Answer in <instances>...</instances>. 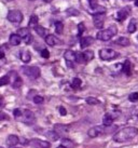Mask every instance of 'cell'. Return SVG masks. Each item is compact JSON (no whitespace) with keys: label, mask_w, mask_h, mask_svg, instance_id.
I'll use <instances>...</instances> for the list:
<instances>
[{"label":"cell","mask_w":138,"mask_h":148,"mask_svg":"<svg viewBox=\"0 0 138 148\" xmlns=\"http://www.w3.org/2000/svg\"><path fill=\"white\" fill-rule=\"evenodd\" d=\"M82 56H83V61L84 63H89L94 58V52L91 50H86L84 52H82Z\"/></svg>","instance_id":"cell-19"},{"label":"cell","mask_w":138,"mask_h":148,"mask_svg":"<svg viewBox=\"0 0 138 148\" xmlns=\"http://www.w3.org/2000/svg\"><path fill=\"white\" fill-rule=\"evenodd\" d=\"M117 32H118L117 30V26L112 25V26H110L109 28L98 32L97 35H96V39L100 40V41H109L110 39H112L113 36L117 35Z\"/></svg>","instance_id":"cell-4"},{"label":"cell","mask_w":138,"mask_h":148,"mask_svg":"<svg viewBox=\"0 0 138 148\" xmlns=\"http://www.w3.org/2000/svg\"><path fill=\"white\" fill-rule=\"evenodd\" d=\"M0 120H9V116L4 112H0Z\"/></svg>","instance_id":"cell-37"},{"label":"cell","mask_w":138,"mask_h":148,"mask_svg":"<svg viewBox=\"0 0 138 148\" xmlns=\"http://www.w3.org/2000/svg\"><path fill=\"white\" fill-rule=\"evenodd\" d=\"M7 145L10 146V147H13V146H16L18 143H20V138L17 137L16 135H9L8 138H7Z\"/></svg>","instance_id":"cell-17"},{"label":"cell","mask_w":138,"mask_h":148,"mask_svg":"<svg viewBox=\"0 0 138 148\" xmlns=\"http://www.w3.org/2000/svg\"><path fill=\"white\" fill-rule=\"evenodd\" d=\"M119 56V53L112 49H102L99 50V58L102 61H111Z\"/></svg>","instance_id":"cell-6"},{"label":"cell","mask_w":138,"mask_h":148,"mask_svg":"<svg viewBox=\"0 0 138 148\" xmlns=\"http://www.w3.org/2000/svg\"><path fill=\"white\" fill-rule=\"evenodd\" d=\"M64 58L67 63V66L70 68H73L74 63H76V52H73L71 50H67L64 53Z\"/></svg>","instance_id":"cell-9"},{"label":"cell","mask_w":138,"mask_h":148,"mask_svg":"<svg viewBox=\"0 0 138 148\" xmlns=\"http://www.w3.org/2000/svg\"><path fill=\"white\" fill-rule=\"evenodd\" d=\"M74 147H76V144L71 140H69V138H63L61 142V145L58 146V148H74Z\"/></svg>","instance_id":"cell-18"},{"label":"cell","mask_w":138,"mask_h":148,"mask_svg":"<svg viewBox=\"0 0 138 148\" xmlns=\"http://www.w3.org/2000/svg\"><path fill=\"white\" fill-rule=\"evenodd\" d=\"M63 30H64V24L61 22H56L55 23V32L57 34H63Z\"/></svg>","instance_id":"cell-30"},{"label":"cell","mask_w":138,"mask_h":148,"mask_svg":"<svg viewBox=\"0 0 138 148\" xmlns=\"http://www.w3.org/2000/svg\"><path fill=\"white\" fill-rule=\"evenodd\" d=\"M94 41H95V39L93 37H83L80 40V47L82 49H85V48L93 45Z\"/></svg>","instance_id":"cell-16"},{"label":"cell","mask_w":138,"mask_h":148,"mask_svg":"<svg viewBox=\"0 0 138 148\" xmlns=\"http://www.w3.org/2000/svg\"><path fill=\"white\" fill-rule=\"evenodd\" d=\"M9 41L12 45H18L20 43V41H22V38L17 34H12L9 38Z\"/></svg>","instance_id":"cell-21"},{"label":"cell","mask_w":138,"mask_h":148,"mask_svg":"<svg viewBox=\"0 0 138 148\" xmlns=\"http://www.w3.org/2000/svg\"><path fill=\"white\" fill-rule=\"evenodd\" d=\"M3 58H4V51H2V50L0 49V60Z\"/></svg>","instance_id":"cell-39"},{"label":"cell","mask_w":138,"mask_h":148,"mask_svg":"<svg viewBox=\"0 0 138 148\" xmlns=\"http://www.w3.org/2000/svg\"><path fill=\"white\" fill-rule=\"evenodd\" d=\"M82 84V81L80 78H73L72 79V82H71V88L77 90V89H80Z\"/></svg>","instance_id":"cell-28"},{"label":"cell","mask_w":138,"mask_h":148,"mask_svg":"<svg viewBox=\"0 0 138 148\" xmlns=\"http://www.w3.org/2000/svg\"><path fill=\"white\" fill-rule=\"evenodd\" d=\"M35 30H36V33L40 36V37H45L48 34H46V29L43 28L42 26H39V25H37L36 27H35Z\"/></svg>","instance_id":"cell-26"},{"label":"cell","mask_w":138,"mask_h":148,"mask_svg":"<svg viewBox=\"0 0 138 148\" xmlns=\"http://www.w3.org/2000/svg\"><path fill=\"white\" fill-rule=\"evenodd\" d=\"M130 7H124V8H122L121 10H119L118 12H117V14H115V18H117L119 22L124 21L126 17L130 15Z\"/></svg>","instance_id":"cell-13"},{"label":"cell","mask_w":138,"mask_h":148,"mask_svg":"<svg viewBox=\"0 0 138 148\" xmlns=\"http://www.w3.org/2000/svg\"><path fill=\"white\" fill-rule=\"evenodd\" d=\"M29 145L33 148H50L51 144L46 140H42L39 138H33L29 140Z\"/></svg>","instance_id":"cell-10"},{"label":"cell","mask_w":138,"mask_h":148,"mask_svg":"<svg viewBox=\"0 0 138 148\" xmlns=\"http://www.w3.org/2000/svg\"><path fill=\"white\" fill-rule=\"evenodd\" d=\"M136 29H137V21H136V18H132L130 21L128 27H127V32L128 34H133L136 32Z\"/></svg>","instance_id":"cell-23"},{"label":"cell","mask_w":138,"mask_h":148,"mask_svg":"<svg viewBox=\"0 0 138 148\" xmlns=\"http://www.w3.org/2000/svg\"><path fill=\"white\" fill-rule=\"evenodd\" d=\"M1 105H2V101H1V99H0V106H1Z\"/></svg>","instance_id":"cell-42"},{"label":"cell","mask_w":138,"mask_h":148,"mask_svg":"<svg viewBox=\"0 0 138 148\" xmlns=\"http://www.w3.org/2000/svg\"><path fill=\"white\" fill-rule=\"evenodd\" d=\"M9 77H10V83L12 84V86L14 89H20L22 84H23V80L20 76L15 73V71H11L9 73Z\"/></svg>","instance_id":"cell-8"},{"label":"cell","mask_w":138,"mask_h":148,"mask_svg":"<svg viewBox=\"0 0 138 148\" xmlns=\"http://www.w3.org/2000/svg\"><path fill=\"white\" fill-rule=\"evenodd\" d=\"M9 83H10V77H9V75L3 76V77L0 78V86H7V84H9Z\"/></svg>","instance_id":"cell-31"},{"label":"cell","mask_w":138,"mask_h":148,"mask_svg":"<svg viewBox=\"0 0 138 148\" xmlns=\"http://www.w3.org/2000/svg\"><path fill=\"white\" fill-rule=\"evenodd\" d=\"M43 1H45V2H51L52 0H43Z\"/></svg>","instance_id":"cell-41"},{"label":"cell","mask_w":138,"mask_h":148,"mask_svg":"<svg viewBox=\"0 0 138 148\" xmlns=\"http://www.w3.org/2000/svg\"><path fill=\"white\" fill-rule=\"evenodd\" d=\"M113 130H115V127H111V125H97V127H91L87 132V134L89 137H97V136H100L102 134H108Z\"/></svg>","instance_id":"cell-3"},{"label":"cell","mask_w":138,"mask_h":148,"mask_svg":"<svg viewBox=\"0 0 138 148\" xmlns=\"http://www.w3.org/2000/svg\"><path fill=\"white\" fill-rule=\"evenodd\" d=\"M23 73L30 79L39 78L41 74L40 68L37 66H25V67H23Z\"/></svg>","instance_id":"cell-5"},{"label":"cell","mask_w":138,"mask_h":148,"mask_svg":"<svg viewBox=\"0 0 138 148\" xmlns=\"http://www.w3.org/2000/svg\"><path fill=\"white\" fill-rule=\"evenodd\" d=\"M33 101L35 104H42L43 102H44V99H43L42 96H40V95H36V96L33 99Z\"/></svg>","instance_id":"cell-34"},{"label":"cell","mask_w":138,"mask_h":148,"mask_svg":"<svg viewBox=\"0 0 138 148\" xmlns=\"http://www.w3.org/2000/svg\"><path fill=\"white\" fill-rule=\"evenodd\" d=\"M41 55H42V58H49V56H50V52H49V51H48L46 49H43L42 51H41Z\"/></svg>","instance_id":"cell-36"},{"label":"cell","mask_w":138,"mask_h":148,"mask_svg":"<svg viewBox=\"0 0 138 148\" xmlns=\"http://www.w3.org/2000/svg\"><path fill=\"white\" fill-rule=\"evenodd\" d=\"M13 115L16 118V120L23 122L25 124H33L36 122V117H35V114H33L31 110H28V109H15L13 111Z\"/></svg>","instance_id":"cell-2"},{"label":"cell","mask_w":138,"mask_h":148,"mask_svg":"<svg viewBox=\"0 0 138 148\" xmlns=\"http://www.w3.org/2000/svg\"><path fill=\"white\" fill-rule=\"evenodd\" d=\"M59 114H61V116H65L66 114H67V111H66V109L64 107H59Z\"/></svg>","instance_id":"cell-38"},{"label":"cell","mask_w":138,"mask_h":148,"mask_svg":"<svg viewBox=\"0 0 138 148\" xmlns=\"http://www.w3.org/2000/svg\"><path fill=\"white\" fill-rule=\"evenodd\" d=\"M38 22H39V18H38V16L37 15H35V14H33L31 16H30V18H29V27H33V28H35L37 25H38Z\"/></svg>","instance_id":"cell-27"},{"label":"cell","mask_w":138,"mask_h":148,"mask_svg":"<svg viewBox=\"0 0 138 148\" xmlns=\"http://www.w3.org/2000/svg\"><path fill=\"white\" fill-rule=\"evenodd\" d=\"M46 136L52 140H58V137H59V135H58L55 131H49L46 133Z\"/></svg>","instance_id":"cell-29"},{"label":"cell","mask_w":138,"mask_h":148,"mask_svg":"<svg viewBox=\"0 0 138 148\" xmlns=\"http://www.w3.org/2000/svg\"><path fill=\"white\" fill-rule=\"evenodd\" d=\"M128 99H130V102H133V103L138 102V92H133V93H130V94L128 95Z\"/></svg>","instance_id":"cell-32"},{"label":"cell","mask_w":138,"mask_h":148,"mask_svg":"<svg viewBox=\"0 0 138 148\" xmlns=\"http://www.w3.org/2000/svg\"><path fill=\"white\" fill-rule=\"evenodd\" d=\"M20 60H22L24 63H28V62H30V60H31L30 52L27 51V50H23V51L20 52Z\"/></svg>","instance_id":"cell-22"},{"label":"cell","mask_w":138,"mask_h":148,"mask_svg":"<svg viewBox=\"0 0 138 148\" xmlns=\"http://www.w3.org/2000/svg\"><path fill=\"white\" fill-rule=\"evenodd\" d=\"M8 1H12V0H8Z\"/></svg>","instance_id":"cell-45"},{"label":"cell","mask_w":138,"mask_h":148,"mask_svg":"<svg viewBox=\"0 0 138 148\" xmlns=\"http://www.w3.org/2000/svg\"><path fill=\"white\" fill-rule=\"evenodd\" d=\"M86 103L89 104V105H98L100 102L97 99H95V97H87L86 99Z\"/></svg>","instance_id":"cell-33"},{"label":"cell","mask_w":138,"mask_h":148,"mask_svg":"<svg viewBox=\"0 0 138 148\" xmlns=\"http://www.w3.org/2000/svg\"><path fill=\"white\" fill-rule=\"evenodd\" d=\"M70 130V127L68 125H65V124H55L54 125V131L56 132L58 135H64V134H67Z\"/></svg>","instance_id":"cell-14"},{"label":"cell","mask_w":138,"mask_h":148,"mask_svg":"<svg viewBox=\"0 0 138 148\" xmlns=\"http://www.w3.org/2000/svg\"><path fill=\"white\" fill-rule=\"evenodd\" d=\"M138 135V129L135 127H125L119 130L113 135V140L115 143H125L130 142Z\"/></svg>","instance_id":"cell-1"},{"label":"cell","mask_w":138,"mask_h":148,"mask_svg":"<svg viewBox=\"0 0 138 148\" xmlns=\"http://www.w3.org/2000/svg\"><path fill=\"white\" fill-rule=\"evenodd\" d=\"M94 26L98 29H102L105 23V14L104 13H95L93 16Z\"/></svg>","instance_id":"cell-11"},{"label":"cell","mask_w":138,"mask_h":148,"mask_svg":"<svg viewBox=\"0 0 138 148\" xmlns=\"http://www.w3.org/2000/svg\"><path fill=\"white\" fill-rule=\"evenodd\" d=\"M114 118L115 117L112 114H106L104 116V118H102V123H104V125H111L112 122H113Z\"/></svg>","instance_id":"cell-20"},{"label":"cell","mask_w":138,"mask_h":148,"mask_svg":"<svg viewBox=\"0 0 138 148\" xmlns=\"http://www.w3.org/2000/svg\"><path fill=\"white\" fill-rule=\"evenodd\" d=\"M45 39V42H46V45H51V47H54V45H56L59 43V39L56 37V36H54V35H46L44 37Z\"/></svg>","instance_id":"cell-15"},{"label":"cell","mask_w":138,"mask_h":148,"mask_svg":"<svg viewBox=\"0 0 138 148\" xmlns=\"http://www.w3.org/2000/svg\"><path fill=\"white\" fill-rule=\"evenodd\" d=\"M136 116H137V117H138V110H137V112H136Z\"/></svg>","instance_id":"cell-44"},{"label":"cell","mask_w":138,"mask_h":148,"mask_svg":"<svg viewBox=\"0 0 138 148\" xmlns=\"http://www.w3.org/2000/svg\"><path fill=\"white\" fill-rule=\"evenodd\" d=\"M10 148H20V147H15V146H13V147H10Z\"/></svg>","instance_id":"cell-43"},{"label":"cell","mask_w":138,"mask_h":148,"mask_svg":"<svg viewBox=\"0 0 138 148\" xmlns=\"http://www.w3.org/2000/svg\"><path fill=\"white\" fill-rule=\"evenodd\" d=\"M114 43L118 45H121V47H127V45H130V40L125 37H120L114 41Z\"/></svg>","instance_id":"cell-24"},{"label":"cell","mask_w":138,"mask_h":148,"mask_svg":"<svg viewBox=\"0 0 138 148\" xmlns=\"http://www.w3.org/2000/svg\"><path fill=\"white\" fill-rule=\"evenodd\" d=\"M8 20L11 23H20V22L23 21V13L20 12V10H11V11H9L8 15Z\"/></svg>","instance_id":"cell-7"},{"label":"cell","mask_w":138,"mask_h":148,"mask_svg":"<svg viewBox=\"0 0 138 148\" xmlns=\"http://www.w3.org/2000/svg\"><path fill=\"white\" fill-rule=\"evenodd\" d=\"M122 71L127 76H130V62L128 60H126L124 64L122 65Z\"/></svg>","instance_id":"cell-25"},{"label":"cell","mask_w":138,"mask_h":148,"mask_svg":"<svg viewBox=\"0 0 138 148\" xmlns=\"http://www.w3.org/2000/svg\"><path fill=\"white\" fill-rule=\"evenodd\" d=\"M135 4H136V7H138V0H135Z\"/></svg>","instance_id":"cell-40"},{"label":"cell","mask_w":138,"mask_h":148,"mask_svg":"<svg viewBox=\"0 0 138 148\" xmlns=\"http://www.w3.org/2000/svg\"><path fill=\"white\" fill-rule=\"evenodd\" d=\"M17 35L20 36L22 39H25V42L29 45L31 42V35H30V32L27 27H24V28H20L17 30Z\"/></svg>","instance_id":"cell-12"},{"label":"cell","mask_w":138,"mask_h":148,"mask_svg":"<svg viewBox=\"0 0 138 148\" xmlns=\"http://www.w3.org/2000/svg\"><path fill=\"white\" fill-rule=\"evenodd\" d=\"M84 30H85V27H84V24L83 23H80V24L78 25V36L80 37L82 34L84 33Z\"/></svg>","instance_id":"cell-35"},{"label":"cell","mask_w":138,"mask_h":148,"mask_svg":"<svg viewBox=\"0 0 138 148\" xmlns=\"http://www.w3.org/2000/svg\"><path fill=\"white\" fill-rule=\"evenodd\" d=\"M0 148H2V147H0Z\"/></svg>","instance_id":"cell-46"}]
</instances>
